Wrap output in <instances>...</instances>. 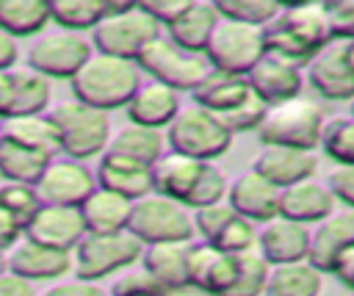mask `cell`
<instances>
[{
  "label": "cell",
  "mask_w": 354,
  "mask_h": 296,
  "mask_svg": "<svg viewBox=\"0 0 354 296\" xmlns=\"http://www.w3.org/2000/svg\"><path fill=\"white\" fill-rule=\"evenodd\" d=\"M191 3H194V0H144V3H138V6H141V11L149 14L160 28H169V25H174V22L188 11Z\"/></svg>",
  "instance_id": "cell-46"
},
{
  "label": "cell",
  "mask_w": 354,
  "mask_h": 296,
  "mask_svg": "<svg viewBox=\"0 0 354 296\" xmlns=\"http://www.w3.org/2000/svg\"><path fill=\"white\" fill-rule=\"evenodd\" d=\"M202 296H205V293H202Z\"/></svg>",
  "instance_id": "cell-58"
},
{
  "label": "cell",
  "mask_w": 354,
  "mask_h": 296,
  "mask_svg": "<svg viewBox=\"0 0 354 296\" xmlns=\"http://www.w3.org/2000/svg\"><path fill=\"white\" fill-rule=\"evenodd\" d=\"M310 89L329 102L354 100V64L348 58V41H332L307 66Z\"/></svg>",
  "instance_id": "cell-13"
},
{
  "label": "cell",
  "mask_w": 354,
  "mask_h": 296,
  "mask_svg": "<svg viewBox=\"0 0 354 296\" xmlns=\"http://www.w3.org/2000/svg\"><path fill=\"white\" fill-rule=\"evenodd\" d=\"M141 75L144 72L136 61L94 53L86 61V66L69 80L72 100L86 102L105 113L116 111V108H127V102L144 83Z\"/></svg>",
  "instance_id": "cell-2"
},
{
  "label": "cell",
  "mask_w": 354,
  "mask_h": 296,
  "mask_svg": "<svg viewBox=\"0 0 354 296\" xmlns=\"http://www.w3.org/2000/svg\"><path fill=\"white\" fill-rule=\"evenodd\" d=\"M6 111V72H0V119Z\"/></svg>",
  "instance_id": "cell-54"
},
{
  "label": "cell",
  "mask_w": 354,
  "mask_h": 296,
  "mask_svg": "<svg viewBox=\"0 0 354 296\" xmlns=\"http://www.w3.org/2000/svg\"><path fill=\"white\" fill-rule=\"evenodd\" d=\"M0 144H3V130H0Z\"/></svg>",
  "instance_id": "cell-57"
},
{
  "label": "cell",
  "mask_w": 354,
  "mask_h": 296,
  "mask_svg": "<svg viewBox=\"0 0 354 296\" xmlns=\"http://www.w3.org/2000/svg\"><path fill=\"white\" fill-rule=\"evenodd\" d=\"M144 243L130 232H105L94 235L88 232L72 252V271L77 279L86 282H100L116 271H124L127 266L141 263Z\"/></svg>",
  "instance_id": "cell-6"
},
{
  "label": "cell",
  "mask_w": 354,
  "mask_h": 296,
  "mask_svg": "<svg viewBox=\"0 0 354 296\" xmlns=\"http://www.w3.org/2000/svg\"><path fill=\"white\" fill-rule=\"evenodd\" d=\"M141 66L144 75H149L155 83H163L169 89H174L177 94L180 91H196L205 77L213 72L207 55L202 53H191V50H183L180 44H174L166 33L158 36L144 53L141 58L136 61Z\"/></svg>",
  "instance_id": "cell-7"
},
{
  "label": "cell",
  "mask_w": 354,
  "mask_h": 296,
  "mask_svg": "<svg viewBox=\"0 0 354 296\" xmlns=\"http://www.w3.org/2000/svg\"><path fill=\"white\" fill-rule=\"evenodd\" d=\"M53 22L47 0H0V30L25 39L41 33Z\"/></svg>",
  "instance_id": "cell-33"
},
{
  "label": "cell",
  "mask_w": 354,
  "mask_h": 296,
  "mask_svg": "<svg viewBox=\"0 0 354 296\" xmlns=\"http://www.w3.org/2000/svg\"><path fill=\"white\" fill-rule=\"evenodd\" d=\"M321 288H324V274L313 268L307 260H301V263L271 266L263 296H321Z\"/></svg>",
  "instance_id": "cell-34"
},
{
  "label": "cell",
  "mask_w": 354,
  "mask_h": 296,
  "mask_svg": "<svg viewBox=\"0 0 354 296\" xmlns=\"http://www.w3.org/2000/svg\"><path fill=\"white\" fill-rule=\"evenodd\" d=\"M332 39L335 41H354V0H337L326 3Z\"/></svg>",
  "instance_id": "cell-45"
},
{
  "label": "cell",
  "mask_w": 354,
  "mask_h": 296,
  "mask_svg": "<svg viewBox=\"0 0 354 296\" xmlns=\"http://www.w3.org/2000/svg\"><path fill=\"white\" fill-rule=\"evenodd\" d=\"M3 141H11V144L25 147V149H33V152H41L47 158H58L61 155L58 133H55V124H53L50 113L6 119Z\"/></svg>",
  "instance_id": "cell-32"
},
{
  "label": "cell",
  "mask_w": 354,
  "mask_h": 296,
  "mask_svg": "<svg viewBox=\"0 0 354 296\" xmlns=\"http://www.w3.org/2000/svg\"><path fill=\"white\" fill-rule=\"evenodd\" d=\"M266 111H268V105L252 91V97L243 102V105H238L235 111H230V113H224V116H216L232 136L235 133H246V130H257L260 127V122H263V116H266Z\"/></svg>",
  "instance_id": "cell-42"
},
{
  "label": "cell",
  "mask_w": 354,
  "mask_h": 296,
  "mask_svg": "<svg viewBox=\"0 0 354 296\" xmlns=\"http://www.w3.org/2000/svg\"><path fill=\"white\" fill-rule=\"evenodd\" d=\"M227 205L243 216L252 224H266L271 219L279 216V188L271 185L263 174H257L254 169L238 174L230 183L227 191Z\"/></svg>",
  "instance_id": "cell-16"
},
{
  "label": "cell",
  "mask_w": 354,
  "mask_h": 296,
  "mask_svg": "<svg viewBox=\"0 0 354 296\" xmlns=\"http://www.w3.org/2000/svg\"><path fill=\"white\" fill-rule=\"evenodd\" d=\"M47 113L55 124L61 155L80 160V163L88 158L105 155L111 136H113L111 119L105 111H97V108L77 102V100H64L55 108H50Z\"/></svg>",
  "instance_id": "cell-5"
},
{
  "label": "cell",
  "mask_w": 354,
  "mask_h": 296,
  "mask_svg": "<svg viewBox=\"0 0 354 296\" xmlns=\"http://www.w3.org/2000/svg\"><path fill=\"white\" fill-rule=\"evenodd\" d=\"M163 296H202L196 288H191V285H183V288H169V290H163Z\"/></svg>",
  "instance_id": "cell-53"
},
{
  "label": "cell",
  "mask_w": 354,
  "mask_h": 296,
  "mask_svg": "<svg viewBox=\"0 0 354 296\" xmlns=\"http://www.w3.org/2000/svg\"><path fill=\"white\" fill-rule=\"evenodd\" d=\"M166 144H169L171 152L188 155L194 160L213 163L216 158H221L230 149L232 133L210 111H205L199 105H188L169 124Z\"/></svg>",
  "instance_id": "cell-9"
},
{
  "label": "cell",
  "mask_w": 354,
  "mask_h": 296,
  "mask_svg": "<svg viewBox=\"0 0 354 296\" xmlns=\"http://www.w3.org/2000/svg\"><path fill=\"white\" fill-rule=\"evenodd\" d=\"M50 80L30 66H14L6 72V111L3 119H17V116H36L47 113L50 108Z\"/></svg>",
  "instance_id": "cell-20"
},
{
  "label": "cell",
  "mask_w": 354,
  "mask_h": 296,
  "mask_svg": "<svg viewBox=\"0 0 354 296\" xmlns=\"http://www.w3.org/2000/svg\"><path fill=\"white\" fill-rule=\"evenodd\" d=\"M130 210H133V202H130V199H124V196H119V194H113V191H105V188H100V185H97V191L80 205L86 230L94 232V235L127 230Z\"/></svg>",
  "instance_id": "cell-31"
},
{
  "label": "cell",
  "mask_w": 354,
  "mask_h": 296,
  "mask_svg": "<svg viewBox=\"0 0 354 296\" xmlns=\"http://www.w3.org/2000/svg\"><path fill=\"white\" fill-rule=\"evenodd\" d=\"M105 14H108L105 0H53L50 3L53 22L61 30H72V33L94 30Z\"/></svg>",
  "instance_id": "cell-36"
},
{
  "label": "cell",
  "mask_w": 354,
  "mask_h": 296,
  "mask_svg": "<svg viewBox=\"0 0 354 296\" xmlns=\"http://www.w3.org/2000/svg\"><path fill=\"white\" fill-rule=\"evenodd\" d=\"M0 207L8 210L22 227H28V221L41 207V196H39L36 185H28V183H3L0 185Z\"/></svg>",
  "instance_id": "cell-40"
},
{
  "label": "cell",
  "mask_w": 354,
  "mask_h": 296,
  "mask_svg": "<svg viewBox=\"0 0 354 296\" xmlns=\"http://www.w3.org/2000/svg\"><path fill=\"white\" fill-rule=\"evenodd\" d=\"M50 160L53 158L41 155V152H33V149H25V147H17L11 141L0 144V177L6 183L36 185L39 177L44 174V169L50 166Z\"/></svg>",
  "instance_id": "cell-35"
},
{
  "label": "cell",
  "mask_w": 354,
  "mask_h": 296,
  "mask_svg": "<svg viewBox=\"0 0 354 296\" xmlns=\"http://www.w3.org/2000/svg\"><path fill=\"white\" fill-rule=\"evenodd\" d=\"M36 191L41 196V205H64V207H80L94 191L97 177L94 172L72 158H53L44 174L36 183Z\"/></svg>",
  "instance_id": "cell-12"
},
{
  "label": "cell",
  "mask_w": 354,
  "mask_h": 296,
  "mask_svg": "<svg viewBox=\"0 0 354 296\" xmlns=\"http://www.w3.org/2000/svg\"><path fill=\"white\" fill-rule=\"evenodd\" d=\"M326 124L324 105L313 97H293L288 102L271 105L254 130L263 147H285L313 152L321 147V133Z\"/></svg>",
  "instance_id": "cell-3"
},
{
  "label": "cell",
  "mask_w": 354,
  "mask_h": 296,
  "mask_svg": "<svg viewBox=\"0 0 354 296\" xmlns=\"http://www.w3.org/2000/svg\"><path fill=\"white\" fill-rule=\"evenodd\" d=\"M88 235L80 207H64V205H41L36 216L25 227V238L50 249L75 252V246Z\"/></svg>",
  "instance_id": "cell-14"
},
{
  "label": "cell",
  "mask_w": 354,
  "mask_h": 296,
  "mask_svg": "<svg viewBox=\"0 0 354 296\" xmlns=\"http://www.w3.org/2000/svg\"><path fill=\"white\" fill-rule=\"evenodd\" d=\"M335 213V196L326 183L304 180L279 191V216L299 224H321Z\"/></svg>",
  "instance_id": "cell-25"
},
{
  "label": "cell",
  "mask_w": 354,
  "mask_h": 296,
  "mask_svg": "<svg viewBox=\"0 0 354 296\" xmlns=\"http://www.w3.org/2000/svg\"><path fill=\"white\" fill-rule=\"evenodd\" d=\"M188 252L191 241L180 243H152L144 246L141 255V268L160 285V288H183L188 285Z\"/></svg>",
  "instance_id": "cell-28"
},
{
  "label": "cell",
  "mask_w": 354,
  "mask_h": 296,
  "mask_svg": "<svg viewBox=\"0 0 354 296\" xmlns=\"http://www.w3.org/2000/svg\"><path fill=\"white\" fill-rule=\"evenodd\" d=\"M8 271L28 282H53L61 279L66 271H72V252L50 249L41 243H33L22 238L11 252H8Z\"/></svg>",
  "instance_id": "cell-19"
},
{
  "label": "cell",
  "mask_w": 354,
  "mask_h": 296,
  "mask_svg": "<svg viewBox=\"0 0 354 296\" xmlns=\"http://www.w3.org/2000/svg\"><path fill=\"white\" fill-rule=\"evenodd\" d=\"M321 152L337 166H354V116L326 119L321 133Z\"/></svg>",
  "instance_id": "cell-37"
},
{
  "label": "cell",
  "mask_w": 354,
  "mask_h": 296,
  "mask_svg": "<svg viewBox=\"0 0 354 296\" xmlns=\"http://www.w3.org/2000/svg\"><path fill=\"white\" fill-rule=\"evenodd\" d=\"M326 188L332 191L335 202H343V207L354 210V166H337L329 174Z\"/></svg>",
  "instance_id": "cell-47"
},
{
  "label": "cell",
  "mask_w": 354,
  "mask_h": 296,
  "mask_svg": "<svg viewBox=\"0 0 354 296\" xmlns=\"http://www.w3.org/2000/svg\"><path fill=\"white\" fill-rule=\"evenodd\" d=\"M252 91L271 108V105H279V102H288L293 97H301V89H304V75L299 66L288 64V61H279L274 55H266L249 75H246Z\"/></svg>",
  "instance_id": "cell-21"
},
{
  "label": "cell",
  "mask_w": 354,
  "mask_h": 296,
  "mask_svg": "<svg viewBox=\"0 0 354 296\" xmlns=\"http://www.w3.org/2000/svg\"><path fill=\"white\" fill-rule=\"evenodd\" d=\"M108 14L102 22L91 30V47L94 53L124 58V61H138L141 53L163 36V28L141 11L138 3H105Z\"/></svg>",
  "instance_id": "cell-4"
},
{
  "label": "cell",
  "mask_w": 354,
  "mask_h": 296,
  "mask_svg": "<svg viewBox=\"0 0 354 296\" xmlns=\"http://www.w3.org/2000/svg\"><path fill=\"white\" fill-rule=\"evenodd\" d=\"M94 55L91 39L72 30H55L39 36L28 50V66L47 80H72Z\"/></svg>",
  "instance_id": "cell-11"
},
{
  "label": "cell",
  "mask_w": 354,
  "mask_h": 296,
  "mask_svg": "<svg viewBox=\"0 0 354 296\" xmlns=\"http://www.w3.org/2000/svg\"><path fill=\"white\" fill-rule=\"evenodd\" d=\"M332 274L337 277V282H340L343 288H348V290L354 293V243H351L348 249H343V255L337 257Z\"/></svg>",
  "instance_id": "cell-51"
},
{
  "label": "cell",
  "mask_w": 354,
  "mask_h": 296,
  "mask_svg": "<svg viewBox=\"0 0 354 296\" xmlns=\"http://www.w3.org/2000/svg\"><path fill=\"white\" fill-rule=\"evenodd\" d=\"M127 230L144 246H152V243H180V241H191L196 235L194 213L185 205H180L174 199H166L160 194H149V196L133 202Z\"/></svg>",
  "instance_id": "cell-8"
},
{
  "label": "cell",
  "mask_w": 354,
  "mask_h": 296,
  "mask_svg": "<svg viewBox=\"0 0 354 296\" xmlns=\"http://www.w3.org/2000/svg\"><path fill=\"white\" fill-rule=\"evenodd\" d=\"M41 296H111V293L102 290L100 282H86V279L75 277V279H66V282H55Z\"/></svg>",
  "instance_id": "cell-48"
},
{
  "label": "cell",
  "mask_w": 354,
  "mask_h": 296,
  "mask_svg": "<svg viewBox=\"0 0 354 296\" xmlns=\"http://www.w3.org/2000/svg\"><path fill=\"white\" fill-rule=\"evenodd\" d=\"M97 185L105 188V191H113L130 202H138L149 194H155L152 188V166H141V163H133V160H124L119 155H100V163H97Z\"/></svg>",
  "instance_id": "cell-24"
},
{
  "label": "cell",
  "mask_w": 354,
  "mask_h": 296,
  "mask_svg": "<svg viewBox=\"0 0 354 296\" xmlns=\"http://www.w3.org/2000/svg\"><path fill=\"white\" fill-rule=\"evenodd\" d=\"M152 188L155 194L174 199L185 205L188 210L210 207L227 202L230 183L221 169L205 160H194L180 152H166L155 166H152Z\"/></svg>",
  "instance_id": "cell-1"
},
{
  "label": "cell",
  "mask_w": 354,
  "mask_h": 296,
  "mask_svg": "<svg viewBox=\"0 0 354 296\" xmlns=\"http://www.w3.org/2000/svg\"><path fill=\"white\" fill-rule=\"evenodd\" d=\"M351 296H354V293H351Z\"/></svg>",
  "instance_id": "cell-59"
},
{
  "label": "cell",
  "mask_w": 354,
  "mask_h": 296,
  "mask_svg": "<svg viewBox=\"0 0 354 296\" xmlns=\"http://www.w3.org/2000/svg\"><path fill=\"white\" fill-rule=\"evenodd\" d=\"M238 279V255L218 252L210 243H191L188 285L205 296H227Z\"/></svg>",
  "instance_id": "cell-15"
},
{
  "label": "cell",
  "mask_w": 354,
  "mask_h": 296,
  "mask_svg": "<svg viewBox=\"0 0 354 296\" xmlns=\"http://www.w3.org/2000/svg\"><path fill=\"white\" fill-rule=\"evenodd\" d=\"M216 11L221 14V19L266 28L271 19L279 17L282 6H277L274 0H216Z\"/></svg>",
  "instance_id": "cell-38"
},
{
  "label": "cell",
  "mask_w": 354,
  "mask_h": 296,
  "mask_svg": "<svg viewBox=\"0 0 354 296\" xmlns=\"http://www.w3.org/2000/svg\"><path fill=\"white\" fill-rule=\"evenodd\" d=\"M166 288H160L144 268L122 274V279L111 288V296H163Z\"/></svg>",
  "instance_id": "cell-44"
},
{
  "label": "cell",
  "mask_w": 354,
  "mask_h": 296,
  "mask_svg": "<svg viewBox=\"0 0 354 296\" xmlns=\"http://www.w3.org/2000/svg\"><path fill=\"white\" fill-rule=\"evenodd\" d=\"M191 97H194V105L210 111L213 116H224L252 97V86L243 75H230V72L213 69Z\"/></svg>",
  "instance_id": "cell-27"
},
{
  "label": "cell",
  "mask_w": 354,
  "mask_h": 296,
  "mask_svg": "<svg viewBox=\"0 0 354 296\" xmlns=\"http://www.w3.org/2000/svg\"><path fill=\"white\" fill-rule=\"evenodd\" d=\"M235 216V210L221 202V205H210V207H199L194 210V230L205 243H216V238L221 235V230L230 224V219Z\"/></svg>",
  "instance_id": "cell-43"
},
{
  "label": "cell",
  "mask_w": 354,
  "mask_h": 296,
  "mask_svg": "<svg viewBox=\"0 0 354 296\" xmlns=\"http://www.w3.org/2000/svg\"><path fill=\"white\" fill-rule=\"evenodd\" d=\"M17 58H19L17 39L0 30V72H11L17 66Z\"/></svg>",
  "instance_id": "cell-52"
},
{
  "label": "cell",
  "mask_w": 354,
  "mask_h": 296,
  "mask_svg": "<svg viewBox=\"0 0 354 296\" xmlns=\"http://www.w3.org/2000/svg\"><path fill=\"white\" fill-rule=\"evenodd\" d=\"M8 271V252H0V277Z\"/></svg>",
  "instance_id": "cell-55"
},
{
  "label": "cell",
  "mask_w": 354,
  "mask_h": 296,
  "mask_svg": "<svg viewBox=\"0 0 354 296\" xmlns=\"http://www.w3.org/2000/svg\"><path fill=\"white\" fill-rule=\"evenodd\" d=\"M257 252L268 260V266L301 263L310 255V227L277 216L257 230Z\"/></svg>",
  "instance_id": "cell-17"
},
{
  "label": "cell",
  "mask_w": 354,
  "mask_h": 296,
  "mask_svg": "<svg viewBox=\"0 0 354 296\" xmlns=\"http://www.w3.org/2000/svg\"><path fill=\"white\" fill-rule=\"evenodd\" d=\"M279 22L288 28L293 39H299L307 50L315 55L329 47L332 39V25H329V11L326 3H299V6H282Z\"/></svg>",
  "instance_id": "cell-26"
},
{
  "label": "cell",
  "mask_w": 354,
  "mask_h": 296,
  "mask_svg": "<svg viewBox=\"0 0 354 296\" xmlns=\"http://www.w3.org/2000/svg\"><path fill=\"white\" fill-rule=\"evenodd\" d=\"M351 116H354V100H351Z\"/></svg>",
  "instance_id": "cell-56"
},
{
  "label": "cell",
  "mask_w": 354,
  "mask_h": 296,
  "mask_svg": "<svg viewBox=\"0 0 354 296\" xmlns=\"http://www.w3.org/2000/svg\"><path fill=\"white\" fill-rule=\"evenodd\" d=\"M22 238H25V227L8 210L0 207V252H11Z\"/></svg>",
  "instance_id": "cell-49"
},
{
  "label": "cell",
  "mask_w": 354,
  "mask_h": 296,
  "mask_svg": "<svg viewBox=\"0 0 354 296\" xmlns=\"http://www.w3.org/2000/svg\"><path fill=\"white\" fill-rule=\"evenodd\" d=\"M221 22V14L216 11V3H207V0H194L188 6V11L166 28V36L180 44L183 50H191V53H202L207 50L210 44V36L216 30V25Z\"/></svg>",
  "instance_id": "cell-29"
},
{
  "label": "cell",
  "mask_w": 354,
  "mask_h": 296,
  "mask_svg": "<svg viewBox=\"0 0 354 296\" xmlns=\"http://www.w3.org/2000/svg\"><path fill=\"white\" fill-rule=\"evenodd\" d=\"M207 61L218 72L230 75H249L263 58H266V44H263V28L221 19L210 36V44L205 50Z\"/></svg>",
  "instance_id": "cell-10"
},
{
  "label": "cell",
  "mask_w": 354,
  "mask_h": 296,
  "mask_svg": "<svg viewBox=\"0 0 354 296\" xmlns=\"http://www.w3.org/2000/svg\"><path fill=\"white\" fill-rule=\"evenodd\" d=\"M252 169L282 191V188H290L296 183L313 180L318 160L313 152L285 149V147H263V152L254 158Z\"/></svg>",
  "instance_id": "cell-23"
},
{
  "label": "cell",
  "mask_w": 354,
  "mask_h": 296,
  "mask_svg": "<svg viewBox=\"0 0 354 296\" xmlns=\"http://www.w3.org/2000/svg\"><path fill=\"white\" fill-rule=\"evenodd\" d=\"M218 252H227V255H246V252H254L257 249V227L252 221H246L243 216H232L230 224L221 230V235L216 238L213 243Z\"/></svg>",
  "instance_id": "cell-41"
},
{
  "label": "cell",
  "mask_w": 354,
  "mask_h": 296,
  "mask_svg": "<svg viewBox=\"0 0 354 296\" xmlns=\"http://www.w3.org/2000/svg\"><path fill=\"white\" fill-rule=\"evenodd\" d=\"M127 119L130 124H141L149 130H169V124L177 119V113L183 111L180 105V94L163 83H141V89L133 94V100L127 102Z\"/></svg>",
  "instance_id": "cell-22"
},
{
  "label": "cell",
  "mask_w": 354,
  "mask_h": 296,
  "mask_svg": "<svg viewBox=\"0 0 354 296\" xmlns=\"http://www.w3.org/2000/svg\"><path fill=\"white\" fill-rule=\"evenodd\" d=\"M105 152L119 155L133 163H141V166H155L166 155V133L127 122L124 127H119L111 136V144Z\"/></svg>",
  "instance_id": "cell-30"
},
{
  "label": "cell",
  "mask_w": 354,
  "mask_h": 296,
  "mask_svg": "<svg viewBox=\"0 0 354 296\" xmlns=\"http://www.w3.org/2000/svg\"><path fill=\"white\" fill-rule=\"evenodd\" d=\"M354 243V210L343 207L332 216H326L315 230H310V255L307 263L318 268L321 274H332L337 257L343 249Z\"/></svg>",
  "instance_id": "cell-18"
},
{
  "label": "cell",
  "mask_w": 354,
  "mask_h": 296,
  "mask_svg": "<svg viewBox=\"0 0 354 296\" xmlns=\"http://www.w3.org/2000/svg\"><path fill=\"white\" fill-rule=\"evenodd\" d=\"M268 274H271V266L257 249L238 255V279L227 296H263Z\"/></svg>",
  "instance_id": "cell-39"
},
{
  "label": "cell",
  "mask_w": 354,
  "mask_h": 296,
  "mask_svg": "<svg viewBox=\"0 0 354 296\" xmlns=\"http://www.w3.org/2000/svg\"><path fill=\"white\" fill-rule=\"evenodd\" d=\"M0 296H39V293H36L33 282L17 277L14 271H6L0 277Z\"/></svg>",
  "instance_id": "cell-50"
}]
</instances>
